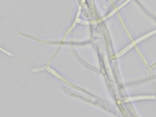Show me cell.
Masks as SVG:
<instances>
[{
	"label": "cell",
	"mask_w": 156,
	"mask_h": 117,
	"mask_svg": "<svg viewBox=\"0 0 156 117\" xmlns=\"http://www.w3.org/2000/svg\"><path fill=\"white\" fill-rule=\"evenodd\" d=\"M156 99V96H139V97H135L134 99H132L131 100H137V99Z\"/></svg>",
	"instance_id": "cell-1"
}]
</instances>
